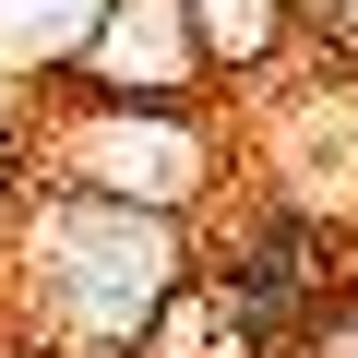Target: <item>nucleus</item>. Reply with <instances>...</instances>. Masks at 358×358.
Wrapping results in <instances>:
<instances>
[{"label": "nucleus", "mask_w": 358, "mask_h": 358, "mask_svg": "<svg viewBox=\"0 0 358 358\" xmlns=\"http://www.w3.org/2000/svg\"><path fill=\"white\" fill-rule=\"evenodd\" d=\"M334 358H358V334H346V346H334Z\"/></svg>", "instance_id": "obj_2"}, {"label": "nucleus", "mask_w": 358, "mask_h": 358, "mask_svg": "<svg viewBox=\"0 0 358 358\" xmlns=\"http://www.w3.org/2000/svg\"><path fill=\"white\" fill-rule=\"evenodd\" d=\"M299 275H310V239H299V227H263V239H251V263H239V287H227V310H239L251 334H287V322H299V299H310Z\"/></svg>", "instance_id": "obj_1"}]
</instances>
